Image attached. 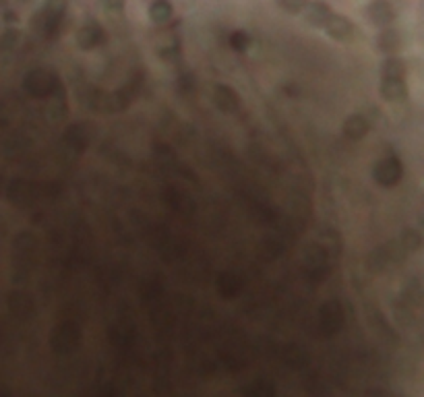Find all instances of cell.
Returning <instances> with one entry per match:
<instances>
[{"label": "cell", "mask_w": 424, "mask_h": 397, "mask_svg": "<svg viewBox=\"0 0 424 397\" xmlns=\"http://www.w3.org/2000/svg\"><path fill=\"white\" fill-rule=\"evenodd\" d=\"M372 176L374 180L381 184V186H393L399 178H401V166L397 160L393 158H387L383 162H379L372 170Z\"/></svg>", "instance_id": "1"}, {"label": "cell", "mask_w": 424, "mask_h": 397, "mask_svg": "<svg viewBox=\"0 0 424 397\" xmlns=\"http://www.w3.org/2000/svg\"><path fill=\"white\" fill-rule=\"evenodd\" d=\"M323 30H325L333 40H337V42H348V40L354 38V25H352L346 17L335 15V13H331V17L325 21Z\"/></svg>", "instance_id": "2"}, {"label": "cell", "mask_w": 424, "mask_h": 397, "mask_svg": "<svg viewBox=\"0 0 424 397\" xmlns=\"http://www.w3.org/2000/svg\"><path fill=\"white\" fill-rule=\"evenodd\" d=\"M366 15L374 25H389L393 21V9L387 0H372L366 9Z\"/></svg>", "instance_id": "3"}, {"label": "cell", "mask_w": 424, "mask_h": 397, "mask_svg": "<svg viewBox=\"0 0 424 397\" xmlns=\"http://www.w3.org/2000/svg\"><path fill=\"white\" fill-rule=\"evenodd\" d=\"M331 13L333 11L325 3H321V0H312V3H306L304 7V19L315 28H323L325 21L331 17Z\"/></svg>", "instance_id": "4"}, {"label": "cell", "mask_w": 424, "mask_h": 397, "mask_svg": "<svg viewBox=\"0 0 424 397\" xmlns=\"http://www.w3.org/2000/svg\"><path fill=\"white\" fill-rule=\"evenodd\" d=\"M213 102L222 112H236L238 106H240L238 96L234 94V89H230L226 85H218L213 89Z\"/></svg>", "instance_id": "5"}, {"label": "cell", "mask_w": 424, "mask_h": 397, "mask_svg": "<svg viewBox=\"0 0 424 397\" xmlns=\"http://www.w3.org/2000/svg\"><path fill=\"white\" fill-rule=\"evenodd\" d=\"M381 96L387 102H401L407 96V87L403 79H383L381 83Z\"/></svg>", "instance_id": "6"}, {"label": "cell", "mask_w": 424, "mask_h": 397, "mask_svg": "<svg viewBox=\"0 0 424 397\" xmlns=\"http://www.w3.org/2000/svg\"><path fill=\"white\" fill-rule=\"evenodd\" d=\"M368 129H370V125H368V120L364 118V116H350L348 120H346V125H343V131H346V135L350 137V139H362L366 133H368Z\"/></svg>", "instance_id": "7"}, {"label": "cell", "mask_w": 424, "mask_h": 397, "mask_svg": "<svg viewBox=\"0 0 424 397\" xmlns=\"http://www.w3.org/2000/svg\"><path fill=\"white\" fill-rule=\"evenodd\" d=\"M149 17L156 25H166L172 19V5L166 0H156L149 7Z\"/></svg>", "instance_id": "8"}, {"label": "cell", "mask_w": 424, "mask_h": 397, "mask_svg": "<svg viewBox=\"0 0 424 397\" xmlns=\"http://www.w3.org/2000/svg\"><path fill=\"white\" fill-rule=\"evenodd\" d=\"M100 40H102V30H100L98 25H94V23L85 25V28L79 32V36H77L79 46H81V48H85V50L94 48Z\"/></svg>", "instance_id": "9"}, {"label": "cell", "mask_w": 424, "mask_h": 397, "mask_svg": "<svg viewBox=\"0 0 424 397\" xmlns=\"http://www.w3.org/2000/svg\"><path fill=\"white\" fill-rule=\"evenodd\" d=\"M405 67L399 58H389L383 65V79H403Z\"/></svg>", "instance_id": "10"}, {"label": "cell", "mask_w": 424, "mask_h": 397, "mask_svg": "<svg viewBox=\"0 0 424 397\" xmlns=\"http://www.w3.org/2000/svg\"><path fill=\"white\" fill-rule=\"evenodd\" d=\"M277 3L288 11V13H298L306 7L308 0H277Z\"/></svg>", "instance_id": "11"}, {"label": "cell", "mask_w": 424, "mask_h": 397, "mask_svg": "<svg viewBox=\"0 0 424 397\" xmlns=\"http://www.w3.org/2000/svg\"><path fill=\"white\" fill-rule=\"evenodd\" d=\"M393 38H395V36H391V32H385V34H383V38H381V46H383V50L389 52V50H393V48L397 46V42H395Z\"/></svg>", "instance_id": "12"}, {"label": "cell", "mask_w": 424, "mask_h": 397, "mask_svg": "<svg viewBox=\"0 0 424 397\" xmlns=\"http://www.w3.org/2000/svg\"><path fill=\"white\" fill-rule=\"evenodd\" d=\"M7 114H5V106L3 104H0V127H3V125H7Z\"/></svg>", "instance_id": "13"}]
</instances>
